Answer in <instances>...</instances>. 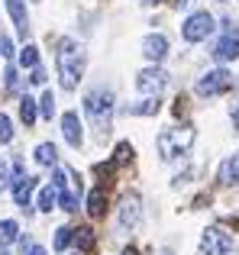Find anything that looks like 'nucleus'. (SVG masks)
Returning <instances> with one entry per match:
<instances>
[{
	"label": "nucleus",
	"mask_w": 239,
	"mask_h": 255,
	"mask_svg": "<svg viewBox=\"0 0 239 255\" xmlns=\"http://www.w3.org/2000/svg\"><path fill=\"white\" fill-rule=\"evenodd\" d=\"M201 252L204 255H230L233 252V236L227 230H220V226H210V230H204Z\"/></svg>",
	"instance_id": "nucleus-5"
},
{
	"label": "nucleus",
	"mask_w": 239,
	"mask_h": 255,
	"mask_svg": "<svg viewBox=\"0 0 239 255\" xmlns=\"http://www.w3.org/2000/svg\"><path fill=\"white\" fill-rule=\"evenodd\" d=\"M55 204H58V187L55 184L42 187V194H39V210H52Z\"/></svg>",
	"instance_id": "nucleus-20"
},
{
	"label": "nucleus",
	"mask_w": 239,
	"mask_h": 255,
	"mask_svg": "<svg viewBox=\"0 0 239 255\" xmlns=\"http://www.w3.org/2000/svg\"><path fill=\"white\" fill-rule=\"evenodd\" d=\"M84 110H88L91 123H94L97 136H110V117H114V91L110 87H97L84 97Z\"/></svg>",
	"instance_id": "nucleus-2"
},
{
	"label": "nucleus",
	"mask_w": 239,
	"mask_h": 255,
	"mask_svg": "<svg viewBox=\"0 0 239 255\" xmlns=\"http://www.w3.org/2000/svg\"><path fill=\"white\" fill-rule=\"evenodd\" d=\"M165 84H168V75H165L162 68H145V71H139V78H136L139 94H149V97H158V94L165 91Z\"/></svg>",
	"instance_id": "nucleus-8"
},
{
	"label": "nucleus",
	"mask_w": 239,
	"mask_h": 255,
	"mask_svg": "<svg viewBox=\"0 0 239 255\" xmlns=\"http://www.w3.org/2000/svg\"><path fill=\"white\" fill-rule=\"evenodd\" d=\"M75 243H78V249H81V252H94V246H97L94 230H91V226H81V230H75Z\"/></svg>",
	"instance_id": "nucleus-16"
},
{
	"label": "nucleus",
	"mask_w": 239,
	"mask_h": 255,
	"mask_svg": "<svg viewBox=\"0 0 239 255\" xmlns=\"http://www.w3.org/2000/svg\"><path fill=\"white\" fill-rule=\"evenodd\" d=\"M19 117H23V123H26V126L36 123L39 107H36V100H32V97H23V100H19Z\"/></svg>",
	"instance_id": "nucleus-17"
},
{
	"label": "nucleus",
	"mask_w": 239,
	"mask_h": 255,
	"mask_svg": "<svg viewBox=\"0 0 239 255\" xmlns=\"http://www.w3.org/2000/svg\"><path fill=\"white\" fill-rule=\"evenodd\" d=\"M36 162H39V165H45V168H49V165H55V162H58L55 145H52V142H42V145L36 149Z\"/></svg>",
	"instance_id": "nucleus-18"
},
{
	"label": "nucleus",
	"mask_w": 239,
	"mask_h": 255,
	"mask_svg": "<svg viewBox=\"0 0 239 255\" xmlns=\"http://www.w3.org/2000/svg\"><path fill=\"white\" fill-rule=\"evenodd\" d=\"M78 194H81V191H68V187L58 194V204H62V210H68V213L78 210Z\"/></svg>",
	"instance_id": "nucleus-23"
},
{
	"label": "nucleus",
	"mask_w": 239,
	"mask_h": 255,
	"mask_svg": "<svg viewBox=\"0 0 239 255\" xmlns=\"http://www.w3.org/2000/svg\"><path fill=\"white\" fill-rule=\"evenodd\" d=\"M123 255H139L136 249H132V246H129V249H123Z\"/></svg>",
	"instance_id": "nucleus-34"
},
{
	"label": "nucleus",
	"mask_w": 239,
	"mask_h": 255,
	"mask_svg": "<svg viewBox=\"0 0 239 255\" xmlns=\"http://www.w3.org/2000/svg\"><path fill=\"white\" fill-rule=\"evenodd\" d=\"M16 236H19V226L13 223V220H3V223H0V246H10Z\"/></svg>",
	"instance_id": "nucleus-21"
},
{
	"label": "nucleus",
	"mask_w": 239,
	"mask_h": 255,
	"mask_svg": "<svg viewBox=\"0 0 239 255\" xmlns=\"http://www.w3.org/2000/svg\"><path fill=\"white\" fill-rule=\"evenodd\" d=\"M104 210H107V194H104V187H94L88 197V213L91 217H104Z\"/></svg>",
	"instance_id": "nucleus-15"
},
{
	"label": "nucleus",
	"mask_w": 239,
	"mask_h": 255,
	"mask_svg": "<svg viewBox=\"0 0 239 255\" xmlns=\"http://www.w3.org/2000/svg\"><path fill=\"white\" fill-rule=\"evenodd\" d=\"M58 78H62V87L65 91H71V87L78 84V78H81L84 71V52L81 45L75 42V39H58Z\"/></svg>",
	"instance_id": "nucleus-1"
},
{
	"label": "nucleus",
	"mask_w": 239,
	"mask_h": 255,
	"mask_svg": "<svg viewBox=\"0 0 239 255\" xmlns=\"http://www.w3.org/2000/svg\"><path fill=\"white\" fill-rule=\"evenodd\" d=\"M194 139H197V132L191 129V126H171V129L158 132V139H155L158 155H162L165 162L181 158V155H188V149L194 145Z\"/></svg>",
	"instance_id": "nucleus-3"
},
{
	"label": "nucleus",
	"mask_w": 239,
	"mask_h": 255,
	"mask_svg": "<svg viewBox=\"0 0 239 255\" xmlns=\"http://www.w3.org/2000/svg\"><path fill=\"white\" fill-rule=\"evenodd\" d=\"M3 187H10V168H6V162L0 158V191Z\"/></svg>",
	"instance_id": "nucleus-28"
},
{
	"label": "nucleus",
	"mask_w": 239,
	"mask_h": 255,
	"mask_svg": "<svg viewBox=\"0 0 239 255\" xmlns=\"http://www.w3.org/2000/svg\"><path fill=\"white\" fill-rule=\"evenodd\" d=\"M233 126L239 129V104H233Z\"/></svg>",
	"instance_id": "nucleus-33"
},
{
	"label": "nucleus",
	"mask_w": 239,
	"mask_h": 255,
	"mask_svg": "<svg viewBox=\"0 0 239 255\" xmlns=\"http://www.w3.org/2000/svg\"><path fill=\"white\" fill-rule=\"evenodd\" d=\"M210 32H214V16H210L207 10L191 13V16L184 19V26H181V36L188 39V42H204Z\"/></svg>",
	"instance_id": "nucleus-4"
},
{
	"label": "nucleus",
	"mask_w": 239,
	"mask_h": 255,
	"mask_svg": "<svg viewBox=\"0 0 239 255\" xmlns=\"http://www.w3.org/2000/svg\"><path fill=\"white\" fill-rule=\"evenodd\" d=\"M75 239V230H68V226H62V230L55 233V249L62 252V249H68V243Z\"/></svg>",
	"instance_id": "nucleus-24"
},
{
	"label": "nucleus",
	"mask_w": 239,
	"mask_h": 255,
	"mask_svg": "<svg viewBox=\"0 0 239 255\" xmlns=\"http://www.w3.org/2000/svg\"><path fill=\"white\" fill-rule=\"evenodd\" d=\"M62 132H65V142L75 145V149L84 142V132H81V120H78V113H65V117H62Z\"/></svg>",
	"instance_id": "nucleus-11"
},
{
	"label": "nucleus",
	"mask_w": 239,
	"mask_h": 255,
	"mask_svg": "<svg viewBox=\"0 0 239 255\" xmlns=\"http://www.w3.org/2000/svg\"><path fill=\"white\" fill-rule=\"evenodd\" d=\"M6 6H10V16H13V23H16V32H19V36H26V32H29V23H26L23 0H6Z\"/></svg>",
	"instance_id": "nucleus-14"
},
{
	"label": "nucleus",
	"mask_w": 239,
	"mask_h": 255,
	"mask_svg": "<svg viewBox=\"0 0 239 255\" xmlns=\"http://www.w3.org/2000/svg\"><path fill=\"white\" fill-rule=\"evenodd\" d=\"M210 55H214L217 62H233V58H239V29H236L233 23H227L220 42L214 45V52H210Z\"/></svg>",
	"instance_id": "nucleus-7"
},
{
	"label": "nucleus",
	"mask_w": 239,
	"mask_h": 255,
	"mask_svg": "<svg viewBox=\"0 0 239 255\" xmlns=\"http://www.w3.org/2000/svg\"><path fill=\"white\" fill-rule=\"evenodd\" d=\"M158 255H171V252H168V249H162V252H158Z\"/></svg>",
	"instance_id": "nucleus-35"
},
{
	"label": "nucleus",
	"mask_w": 239,
	"mask_h": 255,
	"mask_svg": "<svg viewBox=\"0 0 239 255\" xmlns=\"http://www.w3.org/2000/svg\"><path fill=\"white\" fill-rule=\"evenodd\" d=\"M142 55L149 58V62H162V58L168 55V39L158 36V32L145 36V39H142Z\"/></svg>",
	"instance_id": "nucleus-10"
},
{
	"label": "nucleus",
	"mask_w": 239,
	"mask_h": 255,
	"mask_svg": "<svg viewBox=\"0 0 239 255\" xmlns=\"http://www.w3.org/2000/svg\"><path fill=\"white\" fill-rule=\"evenodd\" d=\"M139 217H142L139 197L136 194H126V197L120 200V226H123V230H132V226L139 223Z\"/></svg>",
	"instance_id": "nucleus-9"
},
{
	"label": "nucleus",
	"mask_w": 239,
	"mask_h": 255,
	"mask_svg": "<svg viewBox=\"0 0 239 255\" xmlns=\"http://www.w3.org/2000/svg\"><path fill=\"white\" fill-rule=\"evenodd\" d=\"M36 184H39V181L36 178H26V174H23V178H16V184H13V200H16L23 210L29 207V197H32V191H36Z\"/></svg>",
	"instance_id": "nucleus-12"
},
{
	"label": "nucleus",
	"mask_w": 239,
	"mask_h": 255,
	"mask_svg": "<svg viewBox=\"0 0 239 255\" xmlns=\"http://www.w3.org/2000/svg\"><path fill=\"white\" fill-rule=\"evenodd\" d=\"M217 181H220V184H239V152L236 155H230L227 162L220 165V171H217Z\"/></svg>",
	"instance_id": "nucleus-13"
},
{
	"label": "nucleus",
	"mask_w": 239,
	"mask_h": 255,
	"mask_svg": "<svg viewBox=\"0 0 239 255\" xmlns=\"http://www.w3.org/2000/svg\"><path fill=\"white\" fill-rule=\"evenodd\" d=\"M13 52V45H10V39H0V55H10Z\"/></svg>",
	"instance_id": "nucleus-31"
},
{
	"label": "nucleus",
	"mask_w": 239,
	"mask_h": 255,
	"mask_svg": "<svg viewBox=\"0 0 239 255\" xmlns=\"http://www.w3.org/2000/svg\"><path fill=\"white\" fill-rule=\"evenodd\" d=\"M36 62H39V49L36 45H23L19 49V65L23 68H36Z\"/></svg>",
	"instance_id": "nucleus-22"
},
{
	"label": "nucleus",
	"mask_w": 239,
	"mask_h": 255,
	"mask_svg": "<svg viewBox=\"0 0 239 255\" xmlns=\"http://www.w3.org/2000/svg\"><path fill=\"white\" fill-rule=\"evenodd\" d=\"M39 110H42L45 120H52V113H55V97H52V91L42 94V100H39Z\"/></svg>",
	"instance_id": "nucleus-25"
},
{
	"label": "nucleus",
	"mask_w": 239,
	"mask_h": 255,
	"mask_svg": "<svg viewBox=\"0 0 239 255\" xmlns=\"http://www.w3.org/2000/svg\"><path fill=\"white\" fill-rule=\"evenodd\" d=\"M6 87H10V91H16V87H19V78H16V68H6Z\"/></svg>",
	"instance_id": "nucleus-29"
},
{
	"label": "nucleus",
	"mask_w": 239,
	"mask_h": 255,
	"mask_svg": "<svg viewBox=\"0 0 239 255\" xmlns=\"http://www.w3.org/2000/svg\"><path fill=\"white\" fill-rule=\"evenodd\" d=\"M23 255H45L42 246H29V252H23Z\"/></svg>",
	"instance_id": "nucleus-32"
},
{
	"label": "nucleus",
	"mask_w": 239,
	"mask_h": 255,
	"mask_svg": "<svg viewBox=\"0 0 239 255\" xmlns=\"http://www.w3.org/2000/svg\"><path fill=\"white\" fill-rule=\"evenodd\" d=\"M126 113H132V117H152V113H158V97H149V100H142V104H132Z\"/></svg>",
	"instance_id": "nucleus-19"
},
{
	"label": "nucleus",
	"mask_w": 239,
	"mask_h": 255,
	"mask_svg": "<svg viewBox=\"0 0 239 255\" xmlns=\"http://www.w3.org/2000/svg\"><path fill=\"white\" fill-rule=\"evenodd\" d=\"M230 84H233V75H230L227 68H217V71H207V75L197 81V94H201V97H217V94L230 91Z\"/></svg>",
	"instance_id": "nucleus-6"
},
{
	"label": "nucleus",
	"mask_w": 239,
	"mask_h": 255,
	"mask_svg": "<svg viewBox=\"0 0 239 255\" xmlns=\"http://www.w3.org/2000/svg\"><path fill=\"white\" fill-rule=\"evenodd\" d=\"M13 139V123L6 113H0V142H10Z\"/></svg>",
	"instance_id": "nucleus-26"
},
{
	"label": "nucleus",
	"mask_w": 239,
	"mask_h": 255,
	"mask_svg": "<svg viewBox=\"0 0 239 255\" xmlns=\"http://www.w3.org/2000/svg\"><path fill=\"white\" fill-rule=\"evenodd\" d=\"M129 158H132V145H129V142H120V145H117L114 162H117V165H123V162H129Z\"/></svg>",
	"instance_id": "nucleus-27"
},
{
	"label": "nucleus",
	"mask_w": 239,
	"mask_h": 255,
	"mask_svg": "<svg viewBox=\"0 0 239 255\" xmlns=\"http://www.w3.org/2000/svg\"><path fill=\"white\" fill-rule=\"evenodd\" d=\"M75 255H78V252H75Z\"/></svg>",
	"instance_id": "nucleus-36"
},
{
	"label": "nucleus",
	"mask_w": 239,
	"mask_h": 255,
	"mask_svg": "<svg viewBox=\"0 0 239 255\" xmlns=\"http://www.w3.org/2000/svg\"><path fill=\"white\" fill-rule=\"evenodd\" d=\"M32 84H45V71L42 68H32V78H29Z\"/></svg>",
	"instance_id": "nucleus-30"
}]
</instances>
